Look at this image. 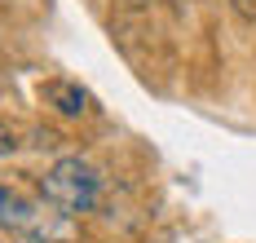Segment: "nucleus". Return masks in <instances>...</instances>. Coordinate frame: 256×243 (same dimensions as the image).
Returning <instances> with one entry per match:
<instances>
[{"label":"nucleus","mask_w":256,"mask_h":243,"mask_svg":"<svg viewBox=\"0 0 256 243\" xmlns=\"http://www.w3.org/2000/svg\"><path fill=\"white\" fill-rule=\"evenodd\" d=\"M40 194H44V204H53L58 212L84 216V212H93L102 204V177H98V168L88 160L66 155V160H58L40 177Z\"/></svg>","instance_id":"1"},{"label":"nucleus","mask_w":256,"mask_h":243,"mask_svg":"<svg viewBox=\"0 0 256 243\" xmlns=\"http://www.w3.org/2000/svg\"><path fill=\"white\" fill-rule=\"evenodd\" d=\"M44 102H49L62 120H80V115H88V93H84L76 80H49V84H44Z\"/></svg>","instance_id":"2"},{"label":"nucleus","mask_w":256,"mask_h":243,"mask_svg":"<svg viewBox=\"0 0 256 243\" xmlns=\"http://www.w3.org/2000/svg\"><path fill=\"white\" fill-rule=\"evenodd\" d=\"M0 226L4 230H36L40 226V208L31 199H22L18 190L0 186Z\"/></svg>","instance_id":"3"},{"label":"nucleus","mask_w":256,"mask_h":243,"mask_svg":"<svg viewBox=\"0 0 256 243\" xmlns=\"http://www.w3.org/2000/svg\"><path fill=\"white\" fill-rule=\"evenodd\" d=\"M14 150H18V133H14V128L0 120V160H9Z\"/></svg>","instance_id":"4"},{"label":"nucleus","mask_w":256,"mask_h":243,"mask_svg":"<svg viewBox=\"0 0 256 243\" xmlns=\"http://www.w3.org/2000/svg\"><path fill=\"white\" fill-rule=\"evenodd\" d=\"M234 4H238L243 14H256V0H234Z\"/></svg>","instance_id":"5"}]
</instances>
